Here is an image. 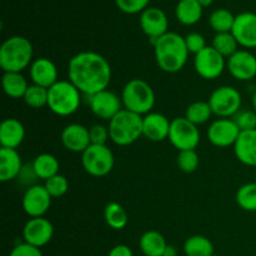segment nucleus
Listing matches in <instances>:
<instances>
[{"label":"nucleus","mask_w":256,"mask_h":256,"mask_svg":"<svg viewBox=\"0 0 256 256\" xmlns=\"http://www.w3.org/2000/svg\"><path fill=\"white\" fill-rule=\"evenodd\" d=\"M204 8L198 0H179L175 8V16L182 25H194L200 22Z\"/></svg>","instance_id":"nucleus-25"},{"label":"nucleus","mask_w":256,"mask_h":256,"mask_svg":"<svg viewBox=\"0 0 256 256\" xmlns=\"http://www.w3.org/2000/svg\"><path fill=\"white\" fill-rule=\"evenodd\" d=\"M112 76L110 62L99 52H80L68 64V80L88 96L106 90Z\"/></svg>","instance_id":"nucleus-1"},{"label":"nucleus","mask_w":256,"mask_h":256,"mask_svg":"<svg viewBox=\"0 0 256 256\" xmlns=\"http://www.w3.org/2000/svg\"><path fill=\"white\" fill-rule=\"evenodd\" d=\"M152 44L154 46L155 62L162 72L175 74L184 69L190 54L184 36L178 32H168Z\"/></svg>","instance_id":"nucleus-2"},{"label":"nucleus","mask_w":256,"mask_h":256,"mask_svg":"<svg viewBox=\"0 0 256 256\" xmlns=\"http://www.w3.org/2000/svg\"><path fill=\"white\" fill-rule=\"evenodd\" d=\"M184 254L186 256H212L214 245L204 235H192L184 242Z\"/></svg>","instance_id":"nucleus-28"},{"label":"nucleus","mask_w":256,"mask_h":256,"mask_svg":"<svg viewBox=\"0 0 256 256\" xmlns=\"http://www.w3.org/2000/svg\"></svg>","instance_id":"nucleus-48"},{"label":"nucleus","mask_w":256,"mask_h":256,"mask_svg":"<svg viewBox=\"0 0 256 256\" xmlns=\"http://www.w3.org/2000/svg\"><path fill=\"white\" fill-rule=\"evenodd\" d=\"M185 44H186L188 50H189L190 54H199L202 50H204L206 45V40H205L204 35H202L200 32H189V34L185 36Z\"/></svg>","instance_id":"nucleus-39"},{"label":"nucleus","mask_w":256,"mask_h":256,"mask_svg":"<svg viewBox=\"0 0 256 256\" xmlns=\"http://www.w3.org/2000/svg\"><path fill=\"white\" fill-rule=\"evenodd\" d=\"M9 256H42V252L39 248H35L26 242H22L12 248Z\"/></svg>","instance_id":"nucleus-41"},{"label":"nucleus","mask_w":256,"mask_h":256,"mask_svg":"<svg viewBox=\"0 0 256 256\" xmlns=\"http://www.w3.org/2000/svg\"><path fill=\"white\" fill-rule=\"evenodd\" d=\"M2 90L12 99H22L29 84L22 72H4L2 78Z\"/></svg>","instance_id":"nucleus-27"},{"label":"nucleus","mask_w":256,"mask_h":256,"mask_svg":"<svg viewBox=\"0 0 256 256\" xmlns=\"http://www.w3.org/2000/svg\"><path fill=\"white\" fill-rule=\"evenodd\" d=\"M34 48L29 39L14 35L0 46V66L4 72H22L34 62Z\"/></svg>","instance_id":"nucleus-3"},{"label":"nucleus","mask_w":256,"mask_h":256,"mask_svg":"<svg viewBox=\"0 0 256 256\" xmlns=\"http://www.w3.org/2000/svg\"><path fill=\"white\" fill-rule=\"evenodd\" d=\"M149 2L150 0H115L116 6L125 14H142Z\"/></svg>","instance_id":"nucleus-38"},{"label":"nucleus","mask_w":256,"mask_h":256,"mask_svg":"<svg viewBox=\"0 0 256 256\" xmlns=\"http://www.w3.org/2000/svg\"><path fill=\"white\" fill-rule=\"evenodd\" d=\"M232 32L240 46L256 49V12H244L236 15Z\"/></svg>","instance_id":"nucleus-18"},{"label":"nucleus","mask_w":256,"mask_h":256,"mask_svg":"<svg viewBox=\"0 0 256 256\" xmlns=\"http://www.w3.org/2000/svg\"><path fill=\"white\" fill-rule=\"evenodd\" d=\"M236 204L240 209L249 212H256V182H248L238 189L235 195Z\"/></svg>","instance_id":"nucleus-33"},{"label":"nucleus","mask_w":256,"mask_h":256,"mask_svg":"<svg viewBox=\"0 0 256 256\" xmlns=\"http://www.w3.org/2000/svg\"><path fill=\"white\" fill-rule=\"evenodd\" d=\"M255 182H256V175H255Z\"/></svg>","instance_id":"nucleus-47"},{"label":"nucleus","mask_w":256,"mask_h":256,"mask_svg":"<svg viewBox=\"0 0 256 256\" xmlns=\"http://www.w3.org/2000/svg\"><path fill=\"white\" fill-rule=\"evenodd\" d=\"M104 219L108 226L112 230H122L128 225V214L119 202H109L105 206Z\"/></svg>","instance_id":"nucleus-29"},{"label":"nucleus","mask_w":256,"mask_h":256,"mask_svg":"<svg viewBox=\"0 0 256 256\" xmlns=\"http://www.w3.org/2000/svg\"><path fill=\"white\" fill-rule=\"evenodd\" d=\"M212 115L214 114H212V110L210 108L209 102H202V100H198V102H192L186 108V112H185V118L190 122L196 125V126L206 124Z\"/></svg>","instance_id":"nucleus-30"},{"label":"nucleus","mask_w":256,"mask_h":256,"mask_svg":"<svg viewBox=\"0 0 256 256\" xmlns=\"http://www.w3.org/2000/svg\"><path fill=\"white\" fill-rule=\"evenodd\" d=\"M62 144L68 152L82 154L92 145L89 128L79 122L68 124L60 134Z\"/></svg>","instance_id":"nucleus-16"},{"label":"nucleus","mask_w":256,"mask_h":256,"mask_svg":"<svg viewBox=\"0 0 256 256\" xmlns=\"http://www.w3.org/2000/svg\"><path fill=\"white\" fill-rule=\"evenodd\" d=\"M110 140L118 146H129L142 136V116L122 109L109 122Z\"/></svg>","instance_id":"nucleus-4"},{"label":"nucleus","mask_w":256,"mask_h":256,"mask_svg":"<svg viewBox=\"0 0 256 256\" xmlns=\"http://www.w3.org/2000/svg\"><path fill=\"white\" fill-rule=\"evenodd\" d=\"M52 199L44 185H32L22 195V209L29 218H42L49 212Z\"/></svg>","instance_id":"nucleus-13"},{"label":"nucleus","mask_w":256,"mask_h":256,"mask_svg":"<svg viewBox=\"0 0 256 256\" xmlns=\"http://www.w3.org/2000/svg\"><path fill=\"white\" fill-rule=\"evenodd\" d=\"M108 256H134V252H132V250L128 245L118 244L110 249Z\"/></svg>","instance_id":"nucleus-42"},{"label":"nucleus","mask_w":256,"mask_h":256,"mask_svg":"<svg viewBox=\"0 0 256 256\" xmlns=\"http://www.w3.org/2000/svg\"><path fill=\"white\" fill-rule=\"evenodd\" d=\"M32 172L38 179H42L46 182L50 178L59 174L60 164L56 156L49 154V152H42L39 154L32 162Z\"/></svg>","instance_id":"nucleus-26"},{"label":"nucleus","mask_w":256,"mask_h":256,"mask_svg":"<svg viewBox=\"0 0 256 256\" xmlns=\"http://www.w3.org/2000/svg\"><path fill=\"white\" fill-rule=\"evenodd\" d=\"M234 154L242 164L256 168V129L240 132L234 145Z\"/></svg>","instance_id":"nucleus-21"},{"label":"nucleus","mask_w":256,"mask_h":256,"mask_svg":"<svg viewBox=\"0 0 256 256\" xmlns=\"http://www.w3.org/2000/svg\"><path fill=\"white\" fill-rule=\"evenodd\" d=\"M198 2H200V5H202V8H208L212 4V2H214V0H198Z\"/></svg>","instance_id":"nucleus-44"},{"label":"nucleus","mask_w":256,"mask_h":256,"mask_svg":"<svg viewBox=\"0 0 256 256\" xmlns=\"http://www.w3.org/2000/svg\"><path fill=\"white\" fill-rule=\"evenodd\" d=\"M29 75L32 84L42 88H52L55 82H59L58 68L52 60L48 58H38L34 59L29 68Z\"/></svg>","instance_id":"nucleus-19"},{"label":"nucleus","mask_w":256,"mask_h":256,"mask_svg":"<svg viewBox=\"0 0 256 256\" xmlns=\"http://www.w3.org/2000/svg\"><path fill=\"white\" fill-rule=\"evenodd\" d=\"M139 248L144 256H164L168 249V242L164 235L159 232L149 230L140 236Z\"/></svg>","instance_id":"nucleus-24"},{"label":"nucleus","mask_w":256,"mask_h":256,"mask_svg":"<svg viewBox=\"0 0 256 256\" xmlns=\"http://www.w3.org/2000/svg\"><path fill=\"white\" fill-rule=\"evenodd\" d=\"M90 140L94 145H106L108 140L110 139L109 128L102 124H95L89 128Z\"/></svg>","instance_id":"nucleus-40"},{"label":"nucleus","mask_w":256,"mask_h":256,"mask_svg":"<svg viewBox=\"0 0 256 256\" xmlns=\"http://www.w3.org/2000/svg\"><path fill=\"white\" fill-rule=\"evenodd\" d=\"M210 108L212 110V114L218 118H234L239 110H242V94L239 90L230 85H222L216 88L214 92L210 94L209 100Z\"/></svg>","instance_id":"nucleus-8"},{"label":"nucleus","mask_w":256,"mask_h":256,"mask_svg":"<svg viewBox=\"0 0 256 256\" xmlns=\"http://www.w3.org/2000/svg\"><path fill=\"white\" fill-rule=\"evenodd\" d=\"M54 236V226L46 218H30L22 228V239L26 244L42 249Z\"/></svg>","instance_id":"nucleus-14"},{"label":"nucleus","mask_w":256,"mask_h":256,"mask_svg":"<svg viewBox=\"0 0 256 256\" xmlns=\"http://www.w3.org/2000/svg\"><path fill=\"white\" fill-rule=\"evenodd\" d=\"M25 139V128L16 118H8L0 125V145L2 148L18 149Z\"/></svg>","instance_id":"nucleus-22"},{"label":"nucleus","mask_w":256,"mask_h":256,"mask_svg":"<svg viewBox=\"0 0 256 256\" xmlns=\"http://www.w3.org/2000/svg\"><path fill=\"white\" fill-rule=\"evenodd\" d=\"M89 106L95 116L108 122L124 109L122 98L109 89L89 96Z\"/></svg>","instance_id":"nucleus-11"},{"label":"nucleus","mask_w":256,"mask_h":256,"mask_svg":"<svg viewBox=\"0 0 256 256\" xmlns=\"http://www.w3.org/2000/svg\"><path fill=\"white\" fill-rule=\"evenodd\" d=\"M48 98H49V89L32 84L28 88L22 100L25 105L32 109H42V108L48 106Z\"/></svg>","instance_id":"nucleus-34"},{"label":"nucleus","mask_w":256,"mask_h":256,"mask_svg":"<svg viewBox=\"0 0 256 256\" xmlns=\"http://www.w3.org/2000/svg\"><path fill=\"white\" fill-rule=\"evenodd\" d=\"M170 122L164 114L149 112L142 116V136L152 142H164L169 138Z\"/></svg>","instance_id":"nucleus-20"},{"label":"nucleus","mask_w":256,"mask_h":256,"mask_svg":"<svg viewBox=\"0 0 256 256\" xmlns=\"http://www.w3.org/2000/svg\"><path fill=\"white\" fill-rule=\"evenodd\" d=\"M140 28L142 32L154 42L160 36L168 32L169 20L166 14L159 8H148L140 14Z\"/></svg>","instance_id":"nucleus-17"},{"label":"nucleus","mask_w":256,"mask_h":256,"mask_svg":"<svg viewBox=\"0 0 256 256\" xmlns=\"http://www.w3.org/2000/svg\"><path fill=\"white\" fill-rule=\"evenodd\" d=\"M242 130L232 119L219 118L208 128V139L216 148L234 146Z\"/></svg>","instance_id":"nucleus-12"},{"label":"nucleus","mask_w":256,"mask_h":256,"mask_svg":"<svg viewBox=\"0 0 256 256\" xmlns=\"http://www.w3.org/2000/svg\"><path fill=\"white\" fill-rule=\"evenodd\" d=\"M44 186L46 192H49L52 199L64 196L69 190V180L66 176L62 174H56L55 176L50 178L44 182Z\"/></svg>","instance_id":"nucleus-36"},{"label":"nucleus","mask_w":256,"mask_h":256,"mask_svg":"<svg viewBox=\"0 0 256 256\" xmlns=\"http://www.w3.org/2000/svg\"><path fill=\"white\" fill-rule=\"evenodd\" d=\"M212 256H220V255H215V254H214V255H212Z\"/></svg>","instance_id":"nucleus-46"},{"label":"nucleus","mask_w":256,"mask_h":256,"mask_svg":"<svg viewBox=\"0 0 256 256\" xmlns=\"http://www.w3.org/2000/svg\"><path fill=\"white\" fill-rule=\"evenodd\" d=\"M226 69L239 82H249L256 76V56L250 50H238L226 60Z\"/></svg>","instance_id":"nucleus-15"},{"label":"nucleus","mask_w":256,"mask_h":256,"mask_svg":"<svg viewBox=\"0 0 256 256\" xmlns=\"http://www.w3.org/2000/svg\"><path fill=\"white\" fill-rule=\"evenodd\" d=\"M168 140L179 152L195 150L200 142V130L185 116L175 118L170 124Z\"/></svg>","instance_id":"nucleus-9"},{"label":"nucleus","mask_w":256,"mask_h":256,"mask_svg":"<svg viewBox=\"0 0 256 256\" xmlns=\"http://www.w3.org/2000/svg\"><path fill=\"white\" fill-rule=\"evenodd\" d=\"M120 98H122L124 109L142 115V116L152 112V108L155 106V100H156L152 85L138 78L129 80L124 85Z\"/></svg>","instance_id":"nucleus-5"},{"label":"nucleus","mask_w":256,"mask_h":256,"mask_svg":"<svg viewBox=\"0 0 256 256\" xmlns=\"http://www.w3.org/2000/svg\"><path fill=\"white\" fill-rule=\"evenodd\" d=\"M235 22V15L228 9H216L210 14L209 24L216 34L219 32H232Z\"/></svg>","instance_id":"nucleus-31"},{"label":"nucleus","mask_w":256,"mask_h":256,"mask_svg":"<svg viewBox=\"0 0 256 256\" xmlns=\"http://www.w3.org/2000/svg\"><path fill=\"white\" fill-rule=\"evenodd\" d=\"M164 256H176V249L174 246H172V245H168V249L165 252Z\"/></svg>","instance_id":"nucleus-43"},{"label":"nucleus","mask_w":256,"mask_h":256,"mask_svg":"<svg viewBox=\"0 0 256 256\" xmlns=\"http://www.w3.org/2000/svg\"><path fill=\"white\" fill-rule=\"evenodd\" d=\"M252 110H254V112H256V90L254 92V94H252Z\"/></svg>","instance_id":"nucleus-45"},{"label":"nucleus","mask_w":256,"mask_h":256,"mask_svg":"<svg viewBox=\"0 0 256 256\" xmlns=\"http://www.w3.org/2000/svg\"><path fill=\"white\" fill-rule=\"evenodd\" d=\"M22 170V160L16 149H0V182H8L20 175Z\"/></svg>","instance_id":"nucleus-23"},{"label":"nucleus","mask_w":256,"mask_h":256,"mask_svg":"<svg viewBox=\"0 0 256 256\" xmlns=\"http://www.w3.org/2000/svg\"><path fill=\"white\" fill-rule=\"evenodd\" d=\"M212 46L219 54H222L225 59H229L239 50L238 49L239 44H238L232 32H219V34H216L212 39Z\"/></svg>","instance_id":"nucleus-32"},{"label":"nucleus","mask_w":256,"mask_h":256,"mask_svg":"<svg viewBox=\"0 0 256 256\" xmlns=\"http://www.w3.org/2000/svg\"><path fill=\"white\" fill-rule=\"evenodd\" d=\"M82 165L92 176L102 178L114 169L115 158L106 145L92 144L82 154Z\"/></svg>","instance_id":"nucleus-7"},{"label":"nucleus","mask_w":256,"mask_h":256,"mask_svg":"<svg viewBox=\"0 0 256 256\" xmlns=\"http://www.w3.org/2000/svg\"><path fill=\"white\" fill-rule=\"evenodd\" d=\"M178 168L185 174H192L196 172L200 164V158L196 150H182L179 152L176 158Z\"/></svg>","instance_id":"nucleus-35"},{"label":"nucleus","mask_w":256,"mask_h":256,"mask_svg":"<svg viewBox=\"0 0 256 256\" xmlns=\"http://www.w3.org/2000/svg\"><path fill=\"white\" fill-rule=\"evenodd\" d=\"M82 95L69 80H59L49 88L48 108L58 116H70L79 110Z\"/></svg>","instance_id":"nucleus-6"},{"label":"nucleus","mask_w":256,"mask_h":256,"mask_svg":"<svg viewBox=\"0 0 256 256\" xmlns=\"http://www.w3.org/2000/svg\"><path fill=\"white\" fill-rule=\"evenodd\" d=\"M232 120L242 132L256 129V112L250 109H242L234 115Z\"/></svg>","instance_id":"nucleus-37"},{"label":"nucleus","mask_w":256,"mask_h":256,"mask_svg":"<svg viewBox=\"0 0 256 256\" xmlns=\"http://www.w3.org/2000/svg\"><path fill=\"white\" fill-rule=\"evenodd\" d=\"M226 59L212 46H206L195 55L194 69L205 80H215L224 72Z\"/></svg>","instance_id":"nucleus-10"}]
</instances>
